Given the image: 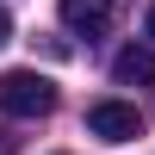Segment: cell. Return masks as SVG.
Masks as SVG:
<instances>
[{
  "mask_svg": "<svg viewBox=\"0 0 155 155\" xmlns=\"http://www.w3.org/2000/svg\"><path fill=\"white\" fill-rule=\"evenodd\" d=\"M0 112L6 118H50L56 112V81L37 68H6L0 74Z\"/></svg>",
  "mask_w": 155,
  "mask_h": 155,
  "instance_id": "6da1fadb",
  "label": "cell"
},
{
  "mask_svg": "<svg viewBox=\"0 0 155 155\" xmlns=\"http://www.w3.org/2000/svg\"><path fill=\"white\" fill-rule=\"evenodd\" d=\"M0 44H12V12L0 6Z\"/></svg>",
  "mask_w": 155,
  "mask_h": 155,
  "instance_id": "5b68a950",
  "label": "cell"
},
{
  "mask_svg": "<svg viewBox=\"0 0 155 155\" xmlns=\"http://www.w3.org/2000/svg\"><path fill=\"white\" fill-rule=\"evenodd\" d=\"M112 81L118 87H155V44H124L112 56Z\"/></svg>",
  "mask_w": 155,
  "mask_h": 155,
  "instance_id": "3957f363",
  "label": "cell"
},
{
  "mask_svg": "<svg viewBox=\"0 0 155 155\" xmlns=\"http://www.w3.org/2000/svg\"><path fill=\"white\" fill-rule=\"evenodd\" d=\"M62 19H68V31L74 37H106L112 31V0H62Z\"/></svg>",
  "mask_w": 155,
  "mask_h": 155,
  "instance_id": "277c9868",
  "label": "cell"
},
{
  "mask_svg": "<svg viewBox=\"0 0 155 155\" xmlns=\"http://www.w3.org/2000/svg\"><path fill=\"white\" fill-rule=\"evenodd\" d=\"M87 130H93L99 143H130V137H143V118H137V106H124V99H93V106H87Z\"/></svg>",
  "mask_w": 155,
  "mask_h": 155,
  "instance_id": "7a4b0ae2",
  "label": "cell"
},
{
  "mask_svg": "<svg viewBox=\"0 0 155 155\" xmlns=\"http://www.w3.org/2000/svg\"><path fill=\"white\" fill-rule=\"evenodd\" d=\"M149 44H155V6H149Z\"/></svg>",
  "mask_w": 155,
  "mask_h": 155,
  "instance_id": "8992f818",
  "label": "cell"
}]
</instances>
